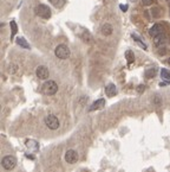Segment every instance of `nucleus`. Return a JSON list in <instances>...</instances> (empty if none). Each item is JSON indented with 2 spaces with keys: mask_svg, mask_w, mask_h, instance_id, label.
I'll list each match as a JSON object with an SVG mask.
<instances>
[{
  "mask_svg": "<svg viewBox=\"0 0 170 172\" xmlns=\"http://www.w3.org/2000/svg\"><path fill=\"white\" fill-rule=\"evenodd\" d=\"M34 12H36V14H37L38 17H40V18H43V19H50V18H51V14H52L50 7L46 6V5H44V4L37 5L36 8H34Z\"/></svg>",
  "mask_w": 170,
  "mask_h": 172,
  "instance_id": "nucleus-1",
  "label": "nucleus"
},
{
  "mask_svg": "<svg viewBox=\"0 0 170 172\" xmlns=\"http://www.w3.org/2000/svg\"><path fill=\"white\" fill-rule=\"evenodd\" d=\"M42 90L45 95H55L58 92V84L55 81H47L43 84Z\"/></svg>",
  "mask_w": 170,
  "mask_h": 172,
  "instance_id": "nucleus-2",
  "label": "nucleus"
},
{
  "mask_svg": "<svg viewBox=\"0 0 170 172\" xmlns=\"http://www.w3.org/2000/svg\"><path fill=\"white\" fill-rule=\"evenodd\" d=\"M70 49L65 45V44H60L55 49V55L60 58V59H66L70 57Z\"/></svg>",
  "mask_w": 170,
  "mask_h": 172,
  "instance_id": "nucleus-3",
  "label": "nucleus"
},
{
  "mask_svg": "<svg viewBox=\"0 0 170 172\" xmlns=\"http://www.w3.org/2000/svg\"><path fill=\"white\" fill-rule=\"evenodd\" d=\"M1 164L5 170H13L17 165V159L13 155H5L1 160Z\"/></svg>",
  "mask_w": 170,
  "mask_h": 172,
  "instance_id": "nucleus-4",
  "label": "nucleus"
},
{
  "mask_svg": "<svg viewBox=\"0 0 170 172\" xmlns=\"http://www.w3.org/2000/svg\"><path fill=\"white\" fill-rule=\"evenodd\" d=\"M45 125L50 128V129H57V128H59V120H58V118L56 116V115H53V114H50V115H47L46 118H45Z\"/></svg>",
  "mask_w": 170,
  "mask_h": 172,
  "instance_id": "nucleus-5",
  "label": "nucleus"
},
{
  "mask_svg": "<svg viewBox=\"0 0 170 172\" xmlns=\"http://www.w3.org/2000/svg\"><path fill=\"white\" fill-rule=\"evenodd\" d=\"M36 75L39 80H46L48 78V75H50V72H48V69L44 65H39L37 69H36Z\"/></svg>",
  "mask_w": 170,
  "mask_h": 172,
  "instance_id": "nucleus-6",
  "label": "nucleus"
},
{
  "mask_svg": "<svg viewBox=\"0 0 170 172\" xmlns=\"http://www.w3.org/2000/svg\"><path fill=\"white\" fill-rule=\"evenodd\" d=\"M65 160H66L69 164H73L78 160V154L74 150H69L66 153H65Z\"/></svg>",
  "mask_w": 170,
  "mask_h": 172,
  "instance_id": "nucleus-7",
  "label": "nucleus"
},
{
  "mask_svg": "<svg viewBox=\"0 0 170 172\" xmlns=\"http://www.w3.org/2000/svg\"><path fill=\"white\" fill-rule=\"evenodd\" d=\"M163 32V26L161 25V24H155V25L149 30V34L151 37H156V36H158Z\"/></svg>",
  "mask_w": 170,
  "mask_h": 172,
  "instance_id": "nucleus-8",
  "label": "nucleus"
},
{
  "mask_svg": "<svg viewBox=\"0 0 170 172\" xmlns=\"http://www.w3.org/2000/svg\"><path fill=\"white\" fill-rule=\"evenodd\" d=\"M104 106H105V100L99 99V100H97L96 102H94L92 105L90 106L89 110H90V112H94V110H97V109H102Z\"/></svg>",
  "mask_w": 170,
  "mask_h": 172,
  "instance_id": "nucleus-9",
  "label": "nucleus"
},
{
  "mask_svg": "<svg viewBox=\"0 0 170 172\" xmlns=\"http://www.w3.org/2000/svg\"><path fill=\"white\" fill-rule=\"evenodd\" d=\"M167 36L165 34H163V33H161V34H158V36H156V37H154V43H155V45H157V46H162V45H164L165 43H167Z\"/></svg>",
  "mask_w": 170,
  "mask_h": 172,
  "instance_id": "nucleus-10",
  "label": "nucleus"
},
{
  "mask_svg": "<svg viewBox=\"0 0 170 172\" xmlns=\"http://www.w3.org/2000/svg\"><path fill=\"white\" fill-rule=\"evenodd\" d=\"M105 93H107V95H108L109 97H112V96H115V95L117 94L116 85H115V84H112V83L108 84L107 87H105Z\"/></svg>",
  "mask_w": 170,
  "mask_h": 172,
  "instance_id": "nucleus-11",
  "label": "nucleus"
},
{
  "mask_svg": "<svg viewBox=\"0 0 170 172\" xmlns=\"http://www.w3.org/2000/svg\"><path fill=\"white\" fill-rule=\"evenodd\" d=\"M100 32L103 36H110L112 33V26L110 25V24H104V25L102 26L100 29Z\"/></svg>",
  "mask_w": 170,
  "mask_h": 172,
  "instance_id": "nucleus-12",
  "label": "nucleus"
},
{
  "mask_svg": "<svg viewBox=\"0 0 170 172\" xmlns=\"http://www.w3.org/2000/svg\"><path fill=\"white\" fill-rule=\"evenodd\" d=\"M82 39L84 41V42H86V43H92V37H91V34H90V32L87 31V30H83V33H82Z\"/></svg>",
  "mask_w": 170,
  "mask_h": 172,
  "instance_id": "nucleus-13",
  "label": "nucleus"
},
{
  "mask_svg": "<svg viewBox=\"0 0 170 172\" xmlns=\"http://www.w3.org/2000/svg\"><path fill=\"white\" fill-rule=\"evenodd\" d=\"M38 142L37 141H34V140H27L26 141V147L27 149H30V150H32V151H37L38 150Z\"/></svg>",
  "mask_w": 170,
  "mask_h": 172,
  "instance_id": "nucleus-14",
  "label": "nucleus"
},
{
  "mask_svg": "<svg viewBox=\"0 0 170 172\" xmlns=\"http://www.w3.org/2000/svg\"><path fill=\"white\" fill-rule=\"evenodd\" d=\"M10 26H11V30H12V33H11V39H13V37H14L18 32V28H17V23L14 20H12L10 23Z\"/></svg>",
  "mask_w": 170,
  "mask_h": 172,
  "instance_id": "nucleus-15",
  "label": "nucleus"
},
{
  "mask_svg": "<svg viewBox=\"0 0 170 172\" xmlns=\"http://www.w3.org/2000/svg\"><path fill=\"white\" fill-rule=\"evenodd\" d=\"M125 58H126V61H128L129 64H131V63L135 62V56H134V52H132L131 50H128V51L125 52Z\"/></svg>",
  "mask_w": 170,
  "mask_h": 172,
  "instance_id": "nucleus-16",
  "label": "nucleus"
},
{
  "mask_svg": "<svg viewBox=\"0 0 170 172\" xmlns=\"http://www.w3.org/2000/svg\"><path fill=\"white\" fill-rule=\"evenodd\" d=\"M17 44H19V45H20L21 47H24V49H30L29 43L26 42V39L23 38V37H18V38H17Z\"/></svg>",
  "mask_w": 170,
  "mask_h": 172,
  "instance_id": "nucleus-17",
  "label": "nucleus"
},
{
  "mask_svg": "<svg viewBox=\"0 0 170 172\" xmlns=\"http://www.w3.org/2000/svg\"><path fill=\"white\" fill-rule=\"evenodd\" d=\"M48 1L53 5L55 7H63L65 4H66V0H48Z\"/></svg>",
  "mask_w": 170,
  "mask_h": 172,
  "instance_id": "nucleus-18",
  "label": "nucleus"
},
{
  "mask_svg": "<svg viewBox=\"0 0 170 172\" xmlns=\"http://www.w3.org/2000/svg\"><path fill=\"white\" fill-rule=\"evenodd\" d=\"M161 77H162L163 80L170 82V71H169L168 69H164V68H163V69L161 70Z\"/></svg>",
  "mask_w": 170,
  "mask_h": 172,
  "instance_id": "nucleus-19",
  "label": "nucleus"
},
{
  "mask_svg": "<svg viewBox=\"0 0 170 172\" xmlns=\"http://www.w3.org/2000/svg\"><path fill=\"white\" fill-rule=\"evenodd\" d=\"M156 72H157V69H156V68L148 69V70L145 71V77H147V78H151V77H154V76L156 75Z\"/></svg>",
  "mask_w": 170,
  "mask_h": 172,
  "instance_id": "nucleus-20",
  "label": "nucleus"
},
{
  "mask_svg": "<svg viewBox=\"0 0 170 172\" xmlns=\"http://www.w3.org/2000/svg\"><path fill=\"white\" fill-rule=\"evenodd\" d=\"M132 39H134V41H136V42H137V43H138V44H139L143 49H144V50H147V45H145V43H144V42H142V41L138 38V37H137V34H132Z\"/></svg>",
  "mask_w": 170,
  "mask_h": 172,
  "instance_id": "nucleus-21",
  "label": "nucleus"
},
{
  "mask_svg": "<svg viewBox=\"0 0 170 172\" xmlns=\"http://www.w3.org/2000/svg\"><path fill=\"white\" fill-rule=\"evenodd\" d=\"M152 3H154V0H142V4L144 6H150L152 5Z\"/></svg>",
  "mask_w": 170,
  "mask_h": 172,
  "instance_id": "nucleus-22",
  "label": "nucleus"
},
{
  "mask_svg": "<svg viewBox=\"0 0 170 172\" xmlns=\"http://www.w3.org/2000/svg\"><path fill=\"white\" fill-rule=\"evenodd\" d=\"M144 89H145V87L143 84H141V85H138V87H137V92L138 93H143V92H144Z\"/></svg>",
  "mask_w": 170,
  "mask_h": 172,
  "instance_id": "nucleus-23",
  "label": "nucleus"
},
{
  "mask_svg": "<svg viewBox=\"0 0 170 172\" xmlns=\"http://www.w3.org/2000/svg\"><path fill=\"white\" fill-rule=\"evenodd\" d=\"M161 102H162V101H161V99H160V96H155V103L158 106Z\"/></svg>",
  "mask_w": 170,
  "mask_h": 172,
  "instance_id": "nucleus-24",
  "label": "nucleus"
},
{
  "mask_svg": "<svg viewBox=\"0 0 170 172\" xmlns=\"http://www.w3.org/2000/svg\"><path fill=\"white\" fill-rule=\"evenodd\" d=\"M121 10L123 12H126L128 11V5H121Z\"/></svg>",
  "mask_w": 170,
  "mask_h": 172,
  "instance_id": "nucleus-25",
  "label": "nucleus"
},
{
  "mask_svg": "<svg viewBox=\"0 0 170 172\" xmlns=\"http://www.w3.org/2000/svg\"><path fill=\"white\" fill-rule=\"evenodd\" d=\"M168 63H169V64H170V57H169V59H168Z\"/></svg>",
  "mask_w": 170,
  "mask_h": 172,
  "instance_id": "nucleus-26",
  "label": "nucleus"
},
{
  "mask_svg": "<svg viewBox=\"0 0 170 172\" xmlns=\"http://www.w3.org/2000/svg\"><path fill=\"white\" fill-rule=\"evenodd\" d=\"M167 1H169V0H167Z\"/></svg>",
  "mask_w": 170,
  "mask_h": 172,
  "instance_id": "nucleus-27",
  "label": "nucleus"
}]
</instances>
